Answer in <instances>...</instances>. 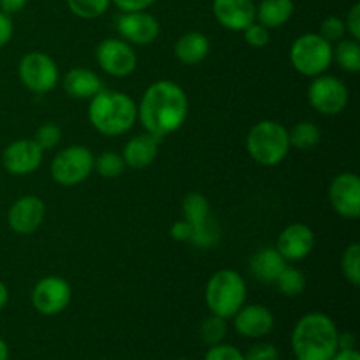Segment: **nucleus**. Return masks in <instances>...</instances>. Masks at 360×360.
Listing matches in <instances>:
<instances>
[{"label": "nucleus", "instance_id": "obj_38", "mask_svg": "<svg viewBox=\"0 0 360 360\" xmlns=\"http://www.w3.org/2000/svg\"><path fill=\"white\" fill-rule=\"evenodd\" d=\"M123 13H136V11H146L153 6L157 0H111Z\"/></svg>", "mask_w": 360, "mask_h": 360}, {"label": "nucleus", "instance_id": "obj_9", "mask_svg": "<svg viewBox=\"0 0 360 360\" xmlns=\"http://www.w3.org/2000/svg\"><path fill=\"white\" fill-rule=\"evenodd\" d=\"M18 77L34 94H48L58 84L60 72L56 62L42 51H30L18 63Z\"/></svg>", "mask_w": 360, "mask_h": 360}, {"label": "nucleus", "instance_id": "obj_18", "mask_svg": "<svg viewBox=\"0 0 360 360\" xmlns=\"http://www.w3.org/2000/svg\"><path fill=\"white\" fill-rule=\"evenodd\" d=\"M315 248V234L304 224H290L281 231L276 250L287 262L306 259Z\"/></svg>", "mask_w": 360, "mask_h": 360}, {"label": "nucleus", "instance_id": "obj_2", "mask_svg": "<svg viewBox=\"0 0 360 360\" xmlns=\"http://www.w3.org/2000/svg\"><path fill=\"white\" fill-rule=\"evenodd\" d=\"M338 336L340 330L329 315L306 313L297 320L290 336L295 360H330L340 350Z\"/></svg>", "mask_w": 360, "mask_h": 360}, {"label": "nucleus", "instance_id": "obj_14", "mask_svg": "<svg viewBox=\"0 0 360 360\" xmlns=\"http://www.w3.org/2000/svg\"><path fill=\"white\" fill-rule=\"evenodd\" d=\"M116 30L120 37L129 44L146 46L157 41L160 34V23L153 14L146 11H136V13H122L116 18Z\"/></svg>", "mask_w": 360, "mask_h": 360}, {"label": "nucleus", "instance_id": "obj_16", "mask_svg": "<svg viewBox=\"0 0 360 360\" xmlns=\"http://www.w3.org/2000/svg\"><path fill=\"white\" fill-rule=\"evenodd\" d=\"M46 206L42 199L35 195H23L14 200L7 213V224L16 234L28 236L37 231L44 221Z\"/></svg>", "mask_w": 360, "mask_h": 360}, {"label": "nucleus", "instance_id": "obj_4", "mask_svg": "<svg viewBox=\"0 0 360 360\" xmlns=\"http://www.w3.org/2000/svg\"><path fill=\"white\" fill-rule=\"evenodd\" d=\"M211 315L229 320L246 304V281L238 271L220 269L210 278L204 292Z\"/></svg>", "mask_w": 360, "mask_h": 360}, {"label": "nucleus", "instance_id": "obj_12", "mask_svg": "<svg viewBox=\"0 0 360 360\" xmlns=\"http://www.w3.org/2000/svg\"><path fill=\"white\" fill-rule=\"evenodd\" d=\"M98 67L112 77H127L136 70L137 55L123 39H104L95 49Z\"/></svg>", "mask_w": 360, "mask_h": 360}, {"label": "nucleus", "instance_id": "obj_11", "mask_svg": "<svg viewBox=\"0 0 360 360\" xmlns=\"http://www.w3.org/2000/svg\"><path fill=\"white\" fill-rule=\"evenodd\" d=\"M72 299L70 285L60 276H46L32 290V306L44 316H55L65 311Z\"/></svg>", "mask_w": 360, "mask_h": 360}, {"label": "nucleus", "instance_id": "obj_40", "mask_svg": "<svg viewBox=\"0 0 360 360\" xmlns=\"http://www.w3.org/2000/svg\"><path fill=\"white\" fill-rule=\"evenodd\" d=\"M13 32H14L13 20H11L9 14H6L0 11V48H2V46H6L7 42L11 41V37H13Z\"/></svg>", "mask_w": 360, "mask_h": 360}, {"label": "nucleus", "instance_id": "obj_32", "mask_svg": "<svg viewBox=\"0 0 360 360\" xmlns=\"http://www.w3.org/2000/svg\"><path fill=\"white\" fill-rule=\"evenodd\" d=\"M60 139H62V129L56 123H44V125H41L34 137V141L39 144L42 151L53 150V148L58 146Z\"/></svg>", "mask_w": 360, "mask_h": 360}, {"label": "nucleus", "instance_id": "obj_30", "mask_svg": "<svg viewBox=\"0 0 360 360\" xmlns=\"http://www.w3.org/2000/svg\"><path fill=\"white\" fill-rule=\"evenodd\" d=\"M125 162H123L122 155L116 151H104L95 158V171L105 179H115L123 174L125 171Z\"/></svg>", "mask_w": 360, "mask_h": 360}, {"label": "nucleus", "instance_id": "obj_17", "mask_svg": "<svg viewBox=\"0 0 360 360\" xmlns=\"http://www.w3.org/2000/svg\"><path fill=\"white\" fill-rule=\"evenodd\" d=\"M232 319L236 333L248 340H262L274 327L273 311L262 304H243Z\"/></svg>", "mask_w": 360, "mask_h": 360}, {"label": "nucleus", "instance_id": "obj_15", "mask_svg": "<svg viewBox=\"0 0 360 360\" xmlns=\"http://www.w3.org/2000/svg\"><path fill=\"white\" fill-rule=\"evenodd\" d=\"M44 158V151L34 139H18L2 153V165L9 174L27 176L37 171Z\"/></svg>", "mask_w": 360, "mask_h": 360}, {"label": "nucleus", "instance_id": "obj_35", "mask_svg": "<svg viewBox=\"0 0 360 360\" xmlns=\"http://www.w3.org/2000/svg\"><path fill=\"white\" fill-rule=\"evenodd\" d=\"M243 34H245V41L248 42L250 46H253V48H264V46L269 44L271 41L269 28L257 23V21H253L250 27H246L245 30H243Z\"/></svg>", "mask_w": 360, "mask_h": 360}, {"label": "nucleus", "instance_id": "obj_33", "mask_svg": "<svg viewBox=\"0 0 360 360\" xmlns=\"http://www.w3.org/2000/svg\"><path fill=\"white\" fill-rule=\"evenodd\" d=\"M320 35H322L326 41H329L330 44L334 42H340L341 39L347 34V27H345V20H341L340 16H327L326 20L320 25Z\"/></svg>", "mask_w": 360, "mask_h": 360}, {"label": "nucleus", "instance_id": "obj_6", "mask_svg": "<svg viewBox=\"0 0 360 360\" xmlns=\"http://www.w3.org/2000/svg\"><path fill=\"white\" fill-rule=\"evenodd\" d=\"M290 63L306 77L326 74L333 63V44L313 32L299 35L290 48Z\"/></svg>", "mask_w": 360, "mask_h": 360}, {"label": "nucleus", "instance_id": "obj_21", "mask_svg": "<svg viewBox=\"0 0 360 360\" xmlns=\"http://www.w3.org/2000/svg\"><path fill=\"white\" fill-rule=\"evenodd\" d=\"M62 84L69 97L81 98V101H90L94 95H97L104 88L98 74H95L90 69H84V67H74V69L67 70Z\"/></svg>", "mask_w": 360, "mask_h": 360}, {"label": "nucleus", "instance_id": "obj_31", "mask_svg": "<svg viewBox=\"0 0 360 360\" xmlns=\"http://www.w3.org/2000/svg\"><path fill=\"white\" fill-rule=\"evenodd\" d=\"M70 13L83 20H95L102 16L111 6V0H67Z\"/></svg>", "mask_w": 360, "mask_h": 360}, {"label": "nucleus", "instance_id": "obj_26", "mask_svg": "<svg viewBox=\"0 0 360 360\" xmlns=\"http://www.w3.org/2000/svg\"><path fill=\"white\" fill-rule=\"evenodd\" d=\"M333 60L350 74L360 70V44L355 39H341L336 48H333Z\"/></svg>", "mask_w": 360, "mask_h": 360}, {"label": "nucleus", "instance_id": "obj_8", "mask_svg": "<svg viewBox=\"0 0 360 360\" xmlns=\"http://www.w3.org/2000/svg\"><path fill=\"white\" fill-rule=\"evenodd\" d=\"M94 167L95 157L90 148L72 144L55 155L51 162V178L62 186H76L86 181Z\"/></svg>", "mask_w": 360, "mask_h": 360}, {"label": "nucleus", "instance_id": "obj_41", "mask_svg": "<svg viewBox=\"0 0 360 360\" xmlns=\"http://www.w3.org/2000/svg\"><path fill=\"white\" fill-rule=\"evenodd\" d=\"M28 4V0H0V11L6 14H16L21 9H25V6Z\"/></svg>", "mask_w": 360, "mask_h": 360}, {"label": "nucleus", "instance_id": "obj_46", "mask_svg": "<svg viewBox=\"0 0 360 360\" xmlns=\"http://www.w3.org/2000/svg\"><path fill=\"white\" fill-rule=\"evenodd\" d=\"M174 360H186V359H174Z\"/></svg>", "mask_w": 360, "mask_h": 360}, {"label": "nucleus", "instance_id": "obj_27", "mask_svg": "<svg viewBox=\"0 0 360 360\" xmlns=\"http://www.w3.org/2000/svg\"><path fill=\"white\" fill-rule=\"evenodd\" d=\"M278 287V290L281 292L287 297H297L304 292L306 288V278L304 273L301 269L294 266H285V269L281 271L278 280L274 281Z\"/></svg>", "mask_w": 360, "mask_h": 360}, {"label": "nucleus", "instance_id": "obj_44", "mask_svg": "<svg viewBox=\"0 0 360 360\" xmlns=\"http://www.w3.org/2000/svg\"><path fill=\"white\" fill-rule=\"evenodd\" d=\"M7 301H9V288H7V285L4 281H0V311L6 308Z\"/></svg>", "mask_w": 360, "mask_h": 360}, {"label": "nucleus", "instance_id": "obj_42", "mask_svg": "<svg viewBox=\"0 0 360 360\" xmlns=\"http://www.w3.org/2000/svg\"><path fill=\"white\" fill-rule=\"evenodd\" d=\"M330 360H360V355L355 348H340Z\"/></svg>", "mask_w": 360, "mask_h": 360}, {"label": "nucleus", "instance_id": "obj_5", "mask_svg": "<svg viewBox=\"0 0 360 360\" xmlns=\"http://www.w3.org/2000/svg\"><path fill=\"white\" fill-rule=\"evenodd\" d=\"M246 150L257 164L274 167L281 164L290 151L288 129L274 120H262L248 132Z\"/></svg>", "mask_w": 360, "mask_h": 360}, {"label": "nucleus", "instance_id": "obj_7", "mask_svg": "<svg viewBox=\"0 0 360 360\" xmlns=\"http://www.w3.org/2000/svg\"><path fill=\"white\" fill-rule=\"evenodd\" d=\"M183 220L192 227L190 241L195 248L210 250L220 241V227L211 214L210 202L199 192H192L183 200Z\"/></svg>", "mask_w": 360, "mask_h": 360}, {"label": "nucleus", "instance_id": "obj_34", "mask_svg": "<svg viewBox=\"0 0 360 360\" xmlns=\"http://www.w3.org/2000/svg\"><path fill=\"white\" fill-rule=\"evenodd\" d=\"M204 360H245V354L239 348L227 343H218L210 347Z\"/></svg>", "mask_w": 360, "mask_h": 360}, {"label": "nucleus", "instance_id": "obj_13", "mask_svg": "<svg viewBox=\"0 0 360 360\" xmlns=\"http://www.w3.org/2000/svg\"><path fill=\"white\" fill-rule=\"evenodd\" d=\"M329 202L341 218L357 220L360 217V179L355 172H341L333 179Z\"/></svg>", "mask_w": 360, "mask_h": 360}, {"label": "nucleus", "instance_id": "obj_28", "mask_svg": "<svg viewBox=\"0 0 360 360\" xmlns=\"http://www.w3.org/2000/svg\"><path fill=\"white\" fill-rule=\"evenodd\" d=\"M341 273L347 278L348 283L354 287L360 285V245L359 243H352L345 248L343 255H341Z\"/></svg>", "mask_w": 360, "mask_h": 360}, {"label": "nucleus", "instance_id": "obj_29", "mask_svg": "<svg viewBox=\"0 0 360 360\" xmlns=\"http://www.w3.org/2000/svg\"><path fill=\"white\" fill-rule=\"evenodd\" d=\"M200 340L207 347H213V345L224 343L225 336H227V323L224 319L217 315H210L207 319L202 320L199 327Z\"/></svg>", "mask_w": 360, "mask_h": 360}, {"label": "nucleus", "instance_id": "obj_25", "mask_svg": "<svg viewBox=\"0 0 360 360\" xmlns=\"http://www.w3.org/2000/svg\"><path fill=\"white\" fill-rule=\"evenodd\" d=\"M288 141H290V148L308 151L319 146L320 141H322V132L315 123L299 122L288 130Z\"/></svg>", "mask_w": 360, "mask_h": 360}, {"label": "nucleus", "instance_id": "obj_22", "mask_svg": "<svg viewBox=\"0 0 360 360\" xmlns=\"http://www.w3.org/2000/svg\"><path fill=\"white\" fill-rule=\"evenodd\" d=\"M285 266H287V260L281 257L276 246L257 250L250 259V273L257 281H262V283H274Z\"/></svg>", "mask_w": 360, "mask_h": 360}, {"label": "nucleus", "instance_id": "obj_37", "mask_svg": "<svg viewBox=\"0 0 360 360\" xmlns=\"http://www.w3.org/2000/svg\"><path fill=\"white\" fill-rule=\"evenodd\" d=\"M345 27H347V32L352 35V39L360 41V4H354L352 9L348 11Z\"/></svg>", "mask_w": 360, "mask_h": 360}, {"label": "nucleus", "instance_id": "obj_45", "mask_svg": "<svg viewBox=\"0 0 360 360\" xmlns=\"http://www.w3.org/2000/svg\"><path fill=\"white\" fill-rule=\"evenodd\" d=\"M0 360H9V347L2 338H0Z\"/></svg>", "mask_w": 360, "mask_h": 360}, {"label": "nucleus", "instance_id": "obj_19", "mask_svg": "<svg viewBox=\"0 0 360 360\" xmlns=\"http://www.w3.org/2000/svg\"><path fill=\"white\" fill-rule=\"evenodd\" d=\"M213 14L218 23L232 32H243L255 21L253 0H213Z\"/></svg>", "mask_w": 360, "mask_h": 360}, {"label": "nucleus", "instance_id": "obj_10", "mask_svg": "<svg viewBox=\"0 0 360 360\" xmlns=\"http://www.w3.org/2000/svg\"><path fill=\"white\" fill-rule=\"evenodd\" d=\"M350 91L347 84L336 76H320L313 77L308 86V101L316 112L326 116L340 115L347 109Z\"/></svg>", "mask_w": 360, "mask_h": 360}, {"label": "nucleus", "instance_id": "obj_39", "mask_svg": "<svg viewBox=\"0 0 360 360\" xmlns=\"http://www.w3.org/2000/svg\"><path fill=\"white\" fill-rule=\"evenodd\" d=\"M190 236H192V227L188 225V221L179 220V221H174V224H172L171 238L174 239V241L186 243V241H190Z\"/></svg>", "mask_w": 360, "mask_h": 360}, {"label": "nucleus", "instance_id": "obj_43", "mask_svg": "<svg viewBox=\"0 0 360 360\" xmlns=\"http://www.w3.org/2000/svg\"><path fill=\"white\" fill-rule=\"evenodd\" d=\"M338 348H355V336L352 333H340Z\"/></svg>", "mask_w": 360, "mask_h": 360}, {"label": "nucleus", "instance_id": "obj_24", "mask_svg": "<svg viewBox=\"0 0 360 360\" xmlns=\"http://www.w3.org/2000/svg\"><path fill=\"white\" fill-rule=\"evenodd\" d=\"M294 14V0H260L255 4V21L266 28H280Z\"/></svg>", "mask_w": 360, "mask_h": 360}, {"label": "nucleus", "instance_id": "obj_3", "mask_svg": "<svg viewBox=\"0 0 360 360\" xmlns=\"http://www.w3.org/2000/svg\"><path fill=\"white\" fill-rule=\"evenodd\" d=\"M88 120L98 134L118 137L129 132L137 122V104L130 95L102 88L90 98Z\"/></svg>", "mask_w": 360, "mask_h": 360}, {"label": "nucleus", "instance_id": "obj_36", "mask_svg": "<svg viewBox=\"0 0 360 360\" xmlns=\"http://www.w3.org/2000/svg\"><path fill=\"white\" fill-rule=\"evenodd\" d=\"M245 360H280V352L271 343H255L245 354Z\"/></svg>", "mask_w": 360, "mask_h": 360}, {"label": "nucleus", "instance_id": "obj_1", "mask_svg": "<svg viewBox=\"0 0 360 360\" xmlns=\"http://www.w3.org/2000/svg\"><path fill=\"white\" fill-rule=\"evenodd\" d=\"M186 116L188 97L185 90L171 79H160L150 84L137 105V120L143 125L144 132L160 141L181 129Z\"/></svg>", "mask_w": 360, "mask_h": 360}, {"label": "nucleus", "instance_id": "obj_20", "mask_svg": "<svg viewBox=\"0 0 360 360\" xmlns=\"http://www.w3.org/2000/svg\"><path fill=\"white\" fill-rule=\"evenodd\" d=\"M158 146H160V139H157L155 136L148 132L137 134L127 141L122 151V158L127 167L141 171L153 164L158 155Z\"/></svg>", "mask_w": 360, "mask_h": 360}, {"label": "nucleus", "instance_id": "obj_23", "mask_svg": "<svg viewBox=\"0 0 360 360\" xmlns=\"http://www.w3.org/2000/svg\"><path fill=\"white\" fill-rule=\"evenodd\" d=\"M210 39L202 32H186L176 41L174 55L183 65H197L210 55Z\"/></svg>", "mask_w": 360, "mask_h": 360}]
</instances>
